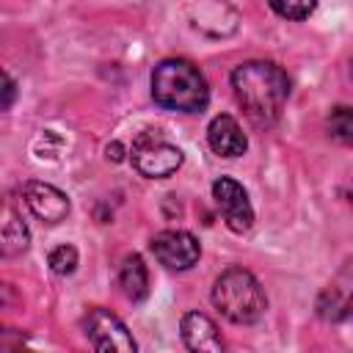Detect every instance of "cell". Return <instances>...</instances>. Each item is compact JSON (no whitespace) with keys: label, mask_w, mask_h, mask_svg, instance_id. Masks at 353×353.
Masks as SVG:
<instances>
[{"label":"cell","mask_w":353,"mask_h":353,"mask_svg":"<svg viewBox=\"0 0 353 353\" xmlns=\"http://www.w3.org/2000/svg\"><path fill=\"white\" fill-rule=\"evenodd\" d=\"M350 74H353V61H350Z\"/></svg>","instance_id":"obj_18"},{"label":"cell","mask_w":353,"mask_h":353,"mask_svg":"<svg viewBox=\"0 0 353 353\" xmlns=\"http://www.w3.org/2000/svg\"><path fill=\"white\" fill-rule=\"evenodd\" d=\"M119 284H121L124 295L132 303H138V301L146 298V292H149V273H146V265H143V259L138 254H132V256H127L121 262V268H119Z\"/></svg>","instance_id":"obj_11"},{"label":"cell","mask_w":353,"mask_h":353,"mask_svg":"<svg viewBox=\"0 0 353 353\" xmlns=\"http://www.w3.org/2000/svg\"><path fill=\"white\" fill-rule=\"evenodd\" d=\"M152 97L160 108L179 113H199L207 108L210 88L204 74L182 58H165L152 72Z\"/></svg>","instance_id":"obj_2"},{"label":"cell","mask_w":353,"mask_h":353,"mask_svg":"<svg viewBox=\"0 0 353 353\" xmlns=\"http://www.w3.org/2000/svg\"><path fill=\"white\" fill-rule=\"evenodd\" d=\"M232 88L245 116L256 124H273L290 97V80L270 61H248L232 72Z\"/></svg>","instance_id":"obj_1"},{"label":"cell","mask_w":353,"mask_h":353,"mask_svg":"<svg viewBox=\"0 0 353 353\" xmlns=\"http://www.w3.org/2000/svg\"><path fill=\"white\" fill-rule=\"evenodd\" d=\"M207 143L221 157H240L248 149V141H245L240 124L232 116H226V113H221V116H215L210 121V127H207Z\"/></svg>","instance_id":"obj_9"},{"label":"cell","mask_w":353,"mask_h":353,"mask_svg":"<svg viewBox=\"0 0 353 353\" xmlns=\"http://www.w3.org/2000/svg\"><path fill=\"white\" fill-rule=\"evenodd\" d=\"M85 336L94 350L102 353H135V339L127 325L108 309H94L85 320Z\"/></svg>","instance_id":"obj_5"},{"label":"cell","mask_w":353,"mask_h":353,"mask_svg":"<svg viewBox=\"0 0 353 353\" xmlns=\"http://www.w3.org/2000/svg\"><path fill=\"white\" fill-rule=\"evenodd\" d=\"M22 193H25L28 210L39 221H44V223H61L69 215V199H66V193H61L58 188H52L47 182H28Z\"/></svg>","instance_id":"obj_8"},{"label":"cell","mask_w":353,"mask_h":353,"mask_svg":"<svg viewBox=\"0 0 353 353\" xmlns=\"http://www.w3.org/2000/svg\"><path fill=\"white\" fill-rule=\"evenodd\" d=\"M268 3L284 19H306L317 8V0H268Z\"/></svg>","instance_id":"obj_14"},{"label":"cell","mask_w":353,"mask_h":353,"mask_svg":"<svg viewBox=\"0 0 353 353\" xmlns=\"http://www.w3.org/2000/svg\"><path fill=\"white\" fill-rule=\"evenodd\" d=\"M47 262H50V268L55 270V273H61V276H66V273H72L74 268H77V251H74V245H55L52 251H50V256H47Z\"/></svg>","instance_id":"obj_15"},{"label":"cell","mask_w":353,"mask_h":353,"mask_svg":"<svg viewBox=\"0 0 353 353\" xmlns=\"http://www.w3.org/2000/svg\"><path fill=\"white\" fill-rule=\"evenodd\" d=\"M179 331H182V339L190 350H207V353L223 350V339H221L215 323L201 312H188L182 317Z\"/></svg>","instance_id":"obj_10"},{"label":"cell","mask_w":353,"mask_h":353,"mask_svg":"<svg viewBox=\"0 0 353 353\" xmlns=\"http://www.w3.org/2000/svg\"><path fill=\"white\" fill-rule=\"evenodd\" d=\"M28 248V229L25 223L17 218V215H6V223H3V254L6 256H14L19 251Z\"/></svg>","instance_id":"obj_12"},{"label":"cell","mask_w":353,"mask_h":353,"mask_svg":"<svg viewBox=\"0 0 353 353\" xmlns=\"http://www.w3.org/2000/svg\"><path fill=\"white\" fill-rule=\"evenodd\" d=\"M212 303L226 320H232L237 325L256 323L268 309V298H265L259 281L243 268H229L215 279Z\"/></svg>","instance_id":"obj_3"},{"label":"cell","mask_w":353,"mask_h":353,"mask_svg":"<svg viewBox=\"0 0 353 353\" xmlns=\"http://www.w3.org/2000/svg\"><path fill=\"white\" fill-rule=\"evenodd\" d=\"M14 94H17V83L11 80V74H3V110H8V108H11Z\"/></svg>","instance_id":"obj_16"},{"label":"cell","mask_w":353,"mask_h":353,"mask_svg":"<svg viewBox=\"0 0 353 353\" xmlns=\"http://www.w3.org/2000/svg\"><path fill=\"white\" fill-rule=\"evenodd\" d=\"M152 254L157 256L160 265L171 270H188L199 262L201 248L190 232L182 229H165L152 240Z\"/></svg>","instance_id":"obj_7"},{"label":"cell","mask_w":353,"mask_h":353,"mask_svg":"<svg viewBox=\"0 0 353 353\" xmlns=\"http://www.w3.org/2000/svg\"><path fill=\"white\" fill-rule=\"evenodd\" d=\"M132 165L149 179H163L182 165V152L179 146L163 141L157 132H146L132 146Z\"/></svg>","instance_id":"obj_4"},{"label":"cell","mask_w":353,"mask_h":353,"mask_svg":"<svg viewBox=\"0 0 353 353\" xmlns=\"http://www.w3.org/2000/svg\"><path fill=\"white\" fill-rule=\"evenodd\" d=\"M328 132L339 143H353V108H334L328 116Z\"/></svg>","instance_id":"obj_13"},{"label":"cell","mask_w":353,"mask_h":353,"mask_svg":"<svg viewBox=\"0 0 353 353\" xmlns=\"http://www.w3.org/2000/svg\"><path fill=\"white\" fill-rule=\"evenodd\" d=\"M108 157H113V160H121V143H113V146H108Z\"/></svg>","instance_id":"obj_17"},{"label":"cell","mask_w":353,"mask_h":353,"mask_svg":"<svg viewBox=\"0 0 353 353\" xmlns=\"http://www.w3.org/2000/svg\"><path fill=\"white\" fill-rule=\"evenodd\" d=\"M212 199L226 221V226L237 234L248 232L251 223H254V210H251V201H248V193L240 182H234L232 176H221L212 182Z\"/></svg>","instance_id":"obj_6"}]
</instances>
